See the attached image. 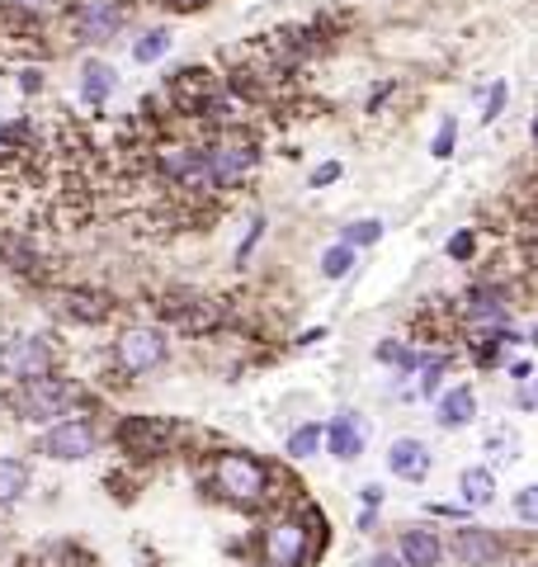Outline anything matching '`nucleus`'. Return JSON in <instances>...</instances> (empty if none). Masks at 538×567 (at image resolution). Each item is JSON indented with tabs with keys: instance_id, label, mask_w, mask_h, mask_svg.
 <instances>
[{
	"instance_id": "nucleus-1",
	"label": "nucleus",
	"mask_w": 538,
	"mask_h": 567,
	"mask_svg": "<svg viewBox=\"0 0 538 567\" xmlns=\"http://www.w3.org/2000/svg\"><path fill=\"white\" fill-rule=\"evenodd\" d=\"M76 402H81V383L76 379H66V374H43V379H29V383H14L6 398H0V406L14 416V421H24V425H52L58 416H71L76 412Z\"/></svg>"
},
{
	"instance_id": "nucleus-2",
	"label": "nucleus",
	"mask_w": 538,
	"mask_h": 567,
	"mask_svg": "<svg viewBox=\"0 0 538 567\" xmlns=\"http://www.w3.org/2000/svg\"><path fill=\"white\" fill-rule=\"evenodd\" d=\"M213 492L231 506H260L269 496V468L256 454L227 450V454L213 458Z\"/></svg>"
},
{
	"instance_id": "nucleus-3",
	"label": "nucleus",
	"mask_w": 538,
	"mask_h": 567,
	"mask_svg": "<svg viewBox=\"0 0 538 567\" xmlns=\"http://www.w3.org/2000/svg\"><path fill=\"white\" fill-rule=\"evenodd\" d=\"M204 166H208V185L213 189H237V185H246L250 175H256L260 147H256V137L227 128L204 147Z\"/></svg>"
},
{
	"instance_id": "nucleus-4",
	"label": "nucleus",
	"mask_w": 538,
	"mask_h": 567,
	"mask_svg": "<svg viewBox=\"0 0 538 567\" xmlns=\"http://www.w3.org/2000/svg\"><path fill=\"white\" fill-rule=\"evenodd\" d=\"M66 33L85 48H104L128 29V0H66Z\"/></svg>"
},
{
	"instance_id": "nucleus-5",
	"label": "nucleus",
	"mask_w": 538,
	"mask_h": 567,
	"mask_svg": "<svg viewBox=\"0 0 538 567\" xmlns=\"http://www.w3.org/2000/svg\"><path fill=\"white\" fill-rule=\"evenodd\" d=\"M95 450H100V425L90 416H58L33 440V454L52 458V464H81Z\"/></svg>"
},
{
	"instance_id": "nucleus-6",
	"label": "nucleus",
	"mask_w": 538,
	"mask_h": 567,
	"mask_svg": "<svg viewBox=\"0 0 538 567\" xmlns=\"http://www.w3.org/2000/svg\"><path fill=\"white\" fill-rule=\"evenodd\" d=\"M58 369V350H52L48 336L39 331H14L0 341V379L10 388L14 383H29V379H43Z\"/></svg>"
},
{
	"instance_id": "nucleus-7",
	"label": "nucleus",
	"mask_w": 538,
	"mask_h": 567,
	"mask_svg": "<svg viewBox=\"0 0 538 567\" xmlns=\"http://www.w3.org/2000/svg\"><path fill=\"white\" fill-rule=\"evenodd\" d=\"M166 360H170V336H166V327L137 322V327H123L118 331V341H114L118 374L142 379V374H152V369H161Z\"/></svg>"
},
{
	"instance_id": "nucleus-8",
	"label": "nucleus",
	"mask_w": 538,
	"mask_h": 567,
	"mask_svg": "<svg viewBox=\"0 0 538 567\" xmlns=\"http://www.w3.org/2000/svg\"><path fill=\"white\" fill-rule=\"evenodd\" d=\"M156 171L166 175L170 185L194 189V194H213L208 185V166H204V147H189V142H170V147L156 152Z\"/></svg>"
},
{
	"instance_id": "nucleus-9",
	"label": "nucleus",
	"mask_w": 538,
	"mask_h": 567,
	"mask_svg": "<svg viewBox=\"0 0 538 567\" xmlns=\"http://www.w3.org/2000/svg\"><path fill=\"white\" fill-rule=\"evenodd\" d=\"M170 440H175V425L161 421V416H128V421L118 425V445L128 450V454H142V458L166 454Z\"/></svg>"
},
{
	"instance_id": "nucleus-10",
	"label": "nucleus",
	"mask_w": 538,
	"mask_h": 567,
	"mask_svg": "<svg viewBox=\"0 0 538 567\" xmlns=\"http://www.w3.org/2000/svg\"><path fill=\"white\" fill-rule=\"evenodd\" d=\"M260 554H265V567H298L308 558V529L298 520H275L260 539Z\"/></svg>"
},
{
	"instance_id": "nucleus-11",
	"label": "nucleus",
	"mask_w": 538,
	"mask_h": 567,
	"mask_svg": "<svg viewBox=\"0 0 538 567\" xmlns=\"http://www.w3.org/2000/svg\"><path fill=\"white\" fill-rule=\"evenodd\" d=\"M118 91V66L104 62V58H85L76 66V95L81 104H90V110H100V104H110Z\"/></svg>"
},
{
	"instance_id": "nucleus-12",
	"label": "nucleus",
	"mask_w": 538,
	"mask_h": 567,
	"mask_svg": "<svg viewBox=\"0 0 538 567\" xmlns=\"http://www.w3.org/2000/svg\"><path fill=\"white\" fill-rule=\"evenodd\" d=\"M369 445V421L359 412H335L331 425H327V450L340 458V464H350V458H359Z\"/></svg>"
},
{
	"instance_id": "nucleus-13",
	"label": "nucleus",
	"mask_w": 538,
	"mask_h": 567,
	"mask_svg": "<svg viewBox=\"0 0 538 567\" xmlns=\"http://www.w3.org/2000/svg\"><path fill=\"white\" fill-rule=\"evenodd\" d=\"M52 312L66 317V322H81V327H100L104 317H110V298L90 293V289H62L52 298Z\"/></svg>"
},
{
	"instance_id": "nucleus-14",
	"label": "nucleus",
	"mask_w": 538,
	"mask_h": 567,
	"mask_svg": "<svg viewBox=\"0 0 538 567\" xmlns=\"http://www.w3.org/2000/svg\"><path fill=\"white\" fill-rule=\"evenodd\" d=\"M166 322L175 327V331H194V336H204V331H213L223 322V312L208 303V298H170L166 308Z\"/></svg>"
},
{
	"instance_id": "nucleus-15",
	"label": "nucleus",
	"mask_w": 538,
	"mask_h": 567,
	"mask_svg": "<svg viewBox=\"0 0 538 567\" xmlns=\"http://www.w3.org/2000/svg\"><path fill=\"white\" fill-rule=\"evenodd\" d=\"M430 464H435V454H430L425 440L416 435H402V440H392V450H387V468L406 477V483H421V477L430 473Z\"/></svg>"
},
{
	"instance_id": "nucleus-16",
	"label": "nucleus",
	"mask_w": 538,
	"mask_h": 567,
	"mask_svg": "<svg viewBox=\"0 0 538 567\" xmlns=\"http://www.w3.org/2000/svg\"><path fill=\"white\" fill-rule=\"evenodd\" d=\"M454 554L468 563V567H492L500 554H506V544H500L492 529H458V539H454Z\"/></svg>"
},
{
	"instance_id": "nucleus-17",
	"label": "nucleus",
	"mask_w": 538,
	"mask_h": 567,
	"mask_svg": "<svg viewBox=\"0 0 538 567\" xmlns=\"http://www.w3.org/2000/svg\"><path fill=\"white\" fill-rule=\"evenodd\" d=\"M29 487H33L29 458H20V454H0V511L20 506L24 496H29Z\"/></svg>"
},
{
	"instance_id": "nucleus-18",
	"label": "nucleus",
	"mask_w": 538,
	"mask_h": 567,
	"mask_svg": "<svg viewBox=\"0 0 538 567\" xmlns=\"http://www.w3.org/2000/svg\"><path fill=\"white\" fill-rule=\"evenodd\" d=\"M439 558H444V544H439V535L435 529H406L402 535V563L406 567H439Z\"/></svg>"
},
{
	"instance_id": "nucleus-19",
	"label": "nucleus",
	"mask_w": 538,
	"mask_h": 567,
	"mask_svg": "<svg viewBox=\"0 0 538 567\" xmlns=\"http://www.w3.org/2000/svg\"><path fill=\"white\" fill-rule=\"evenodd\" d=\"M473 416H477V393L468 383L448 388V393L439 398V425H444V431H458V425H468Z\"/></svg>"
},
{
	"instance_id": "nucleus-20",
	"label": "nucleus",
	"mask_w": 538,
	"mask_h": 567,
	"mask_svg": "<svg viewBox=\"0 0 538 567\" xmlns=\"http://www.w3.org/2000/svg\"><path fill=\"white\" fill-rule=\"evenodd\" d=\"M458 492H463V502H468L473 511L496 506V477H492V468H463L458 473Z\"/></svg>"
},
{
	"instance_id": "nucleus-21",
	"label": "nucleus",
	"mask_w": 538,
	"mask_h": 567,
	"mask_svg": "<svg viewBox=\"0 0 538 567\" xmlns=\"http://www.w3.org/2000/svg\"><path fill=\"white\" fill-rule=\"evenodd\" d=\"M170 43H175V33L166 29V24H152V29H142L137 39H133V62L137 66H156L161 58L170 52Z\"/></svg>"
},
{
	"instance_id": "nucleus-22",
	"label": "nucleus",
	"mask_w": 538,
	"mask_h": 567,
	"mask_svg": "<svg viewBox=\"0 0 538 567\" xmlns=\"http://www.w3.org/2000/svg\"><path fill=\"white\" fill-rule=\"evenodd\" d=\"M321 440H327V431H321V421H308V425H298V431L289 435V450L293 458H312V454H321Z\"/></svg>"
},
{
	"instance_id": "nucleus-23",
	"label": "nucleus",
	"mask_w": 538,
	"mask_h": 567,
	"mask_svg": "<svg viewBox=\"0 0 538 567\" xmlns=\"http://www.w3.org/2000/svg\"><path fill=\"white\" fill-rule=\"evenodd\" d=\"M468 317H473V322L500 327V322H506V308H500L496 293H473V298H468Z\"/></svg>"
},
{
	"instance_id": "nucleus-24",
	"label": "nucleus",
	"mask_w": 538,
	"mask_h": 567,
	"mask_svg": "<svg viewBox=\"0 0 538 567\" xmlns=\"http://www.w3.org/2000/svg\"><path fill=\"white\" fill-rule=\"evenodd\" d=\"M350 265H354V246H331V251L321 256V275H327V279H345Z\"/></svg>"
},
{
	"instance_id": "nucleus-25",
	"label": "nucleus",
	"mask_w": 538,
	"mask_h": 567,
	"mask_svg": "<svg viewBox=\"0 0 538 567\" xmlns=\"http://www.w3.org/2000/svg\"><path fill=\"white\" fill-rule=\"evenodd\" d=\"M383 237V223L379 218H364V223H350L345 227V246H373Z\"/></svg>"
},
{
	"instance_id": "nucleus-26",
	"label": "nucleus",
	"mask_w": 538,
	"mask_h": 567,
	"mask_svg": "<svg viewBox=\"0 0 538 567\" xmlns=\"http://www.w3.org/2000/svg\"><path fill=\"white\" fill-rule=\"evenodd\" d=\"M515 516L529 520V525H538V483H529V487L515 492Z\"/></svg>"
},
{
	"instance_id": "nucleus-27",
	"label": "nucleus",
	"mask_w": 538,
	"mask_h": 567,
	"mask_svg": "<svg viewBox=\"0 0 538 567\" xmlns=\"http://www.w3.org/2000/svg\"><path fill=\"white\" fill-rule=\"evenodd\" d=\"M379 360L383 364H397V369H416V354H411L406 346H392V341L379 346Z\"/></svg>"
},
{
	"instance_id": "nucleus-28",
	"label": "nucleus",
	"mask_w": 538,
	"mask_h": 567,
	"mask_svg": "<svg viewBox=\"0 0 538 567\" xmlns=\"http://www.w3.org/2000/svg\"><path fill=\"white\" fill-rule=\"evenodd\" d=\"M454 137H458V123L444 118V128H439V137H435V156H439V162H448V156H454Z\"/></svg>"
},
{
	"instance_id": "nucleus-29",
	"label": "nucleus",
	"mask_w": 538,
	"mask_h": 567,
	"mask_svg": "<svg viewBox=\"0 0 538 567\" xmlns=\"http://www.w3.org/2000/svg\"><path fill=\"white\" fill-rule=\"evenodd\" d=\"M260 237H265V218H250V233H246L241 246H237V260H241V265L250 260V251H256V241H260Z\"/></svg>"
},
{
	"instance_id": "nucleus-30",
	"label": "nucleus",
	"mask_w": 538,
	"mask_h": 567,
	"mask_svg": "<svg viewBox=\"0 0 538 567\" xmlns=\"http://www.w3.org/2000/svg\"><path fill=\"white\" fill-rule=\"evenodd\" d=\"M473 233H454V237H448V256H454V260H468L473 256Z\"/></svg>"
},
{
	"instance_id": "nucleus-31",
	"label": "nucleus",
	"mask_w": 538,
	"mask_h": 567,
	"mask_svg": "<svg viewBox=\"0 0 538 567\" xmlns=\"http://www.w3.org/2000/svg\"><path fill=\"white\" fill-rule=\"evenodd\" d=\"M439 374H444V360H430V364H425V379H421V393H425V398H435Z\"/></svg>"
},
{
	"instance_id": "nucleus-32",
	"label": "nucleus",
	"mask_w": 538,
	"mask_h": 567,
	"mask_svg": "<svg viewBox=\"0 0 538 567\" xmlns=\"http://www.w3.org/2000/svg\"><path fill=\"white\" fill-rule=\"evenodd\" d=\"M515 445H519V440L506 435V431H496V435H492V450H500V454H496L500 464H510V458H515Z\"/></svg>"
},
{
	"instance_id": "nucleus-33",
	"label": "nucleus",
	"mask_w": 538,
	"mask_h": 567,
	"mask_svg": "<svg viewBox=\"0 0 538 567\" xmlns=\"http://www.w3.org/2000/svg\"><path fill=\"white\" fill-rule=\"evenodd\" d=\"M500 104H506V81H496V85H492V95H487V114H482V118L492 123V118L500 114Z\"/></svg>"
},
{
	"instance_id": "nucleus-34",
	"label": "nucleus",
	"mask_w": 538,
	"mask_h": 567,
	"mask_svg": "<svg viewBox=\"0 0 538 567\" xmlns=\"http://www.w3.org/2000/svg\"><path fill=\"white\" fill-rule=\"evenodd\" d=\"M20 91H24V95H33V91H43V71H33V66H24V71H20Z\"/></svg>"
},
{
	"instance_id": "nucleus-35",
	"label": "nucleus",
	"mask_w": 538,
	"mask_h": 567,
	"mask_svg": "<svg viewBox=\"0 0 538 567\" xmlns=\"http://www.w3.org/2000/svg\"><path fill=\"white\" fill-rule=\"evenodd\" d=\"M331 181H340V166H335V162H327V166H317V171H312V185H317V189H321V185H331Z\"/></svg>"
},
{
	"instance_id": "nucleus-36",
	"label": "nucleus",
	"mask_w": 538,
	"mask_h": 567,
	"mask_svg": "<svg viewBox=\"0 0 538 567\" xmlns=\"http://www.w3.org/2000/svg\"><path fill=\"white\" fill-rule=\"evenodd\" d=\"M161 6H170V10H179V14H189V10H208L213 0H161Z\"/></svg>"
},
{
	"instance_id": "nucleus-37",
	"label": "nucleus",
	"mask_w": 538,
	"mask_h": 567,
	"mask_svg": "<svg viewBox=\"0 0 538 567\" xmlns=\"http://www.w3.org/2000/svg\"><path fill=\"white\" fill-rule=\"evenodd\" d=\"M369 567H406V563H402V558H397V554H379V558H373V563H369Z\"/></svg>"
},
{
	"instance_id": "nucleus-38",
	"label": "nucleus",
	"mask_w": 538,
	"mask_h": 567,
	"mask_svg": "<svg viewBox=\"0 0 538 567\" xmlns=\"http://www.w3.org/2000/svg\"><path fill=\"white\" fill-rule=\"evenodd\" d=\"M6 10H10V0H0V14H6Z\"/></svg>"
},
{
	"instance_id": "nucleus-39",
	"label": "nucleus",
	"mask_w": 538,
	"mask_h": 567,
	"mask_svg": "<svg viewBox=\"0 0 538 567\" xmlns=\"http://www.w3.org/2000/svg\"><path fill=\"white\" fill-rule=\"evenodd\" d=\"M529 341H534V346H538V331H534V336H529Z\"/></svg>"
}]
</instances>
